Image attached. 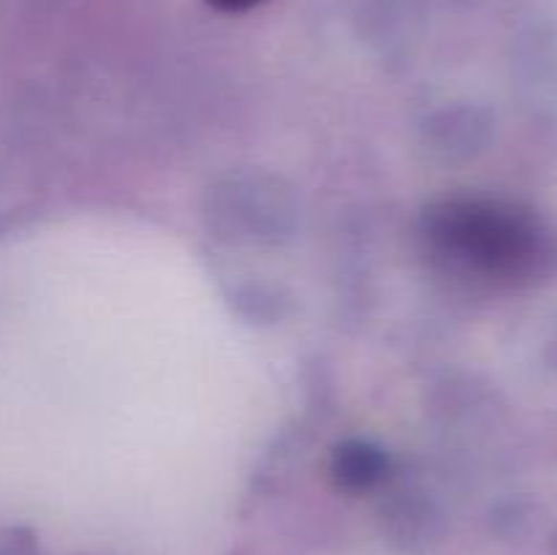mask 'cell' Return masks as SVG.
I'll return each instance as SVG.
<instances>
[{"mask_svg": "<svg viewBox=\"0 0 557 555\" xmlns=\"http://www.w3.org/2000/svg\"><path fill=\"white\" fill-rule=\"evenodd\" d=\"M337 473H341V482L351 484V488H368L370 482L379 479L381 460L370 449L343 452L341 462H337Z\"/></svg>", "mask_w": 557, "mask_h": 555, "instance_id": "obj_1", "label": "cell"}, {"mask_svg": "<svg viewBox=\"0 0 557 555\" xmlns=\"http://www.w3.org/2000/svg\"><path fill=\"white\" fill-rule=\"evenodd\" d=\"M210 3L221 11H245V9H253V5L264 3V0H210Z\"/></svg>", "mask_w": 557, "mask_h": 555, "instance_id": "obj_2", "label": "cell"}]
</instances>
